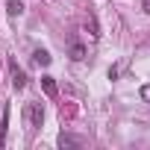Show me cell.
<instances>
[{
  "instance_id": "8fae6325",
  "label": "cell",
  "mask_w": 150,
  "mask_h": 150,
  "mask_svg": "<svg viewBox=\"0 0 150 150\" xmlns=\"http://www.w3.org/2000/svg\"><path fill=\"white\" fill-rule=\"evenodd\" d=\"M144 12H147V15H150V3H144Z\"/></svg>"
},
{
  "instance_id": "9c48e42d",
  "label": "cell",
  "mask_w": 150,
  "mask_h": 150,
  "mask_svg": "<svg viewBox=\"0 0 150 150\" xmlns=\"http://www.w3.org/2000/svg\"><path fill=\"white\" fill-rule=\"evenodd\" d=\"M6 124H9V109L3 112V121H0V144H6Z\"/></svg>"
},
{
  "instance_id": "52a82bcc",
  "label": "cell",
  "mask_w": 150,
  "mask_h": 150,
  "mask_svg": "<svg viewBox=\"0 0 150 150\" xmlns=\"http://www.w3.org/2000/svg\"><path fill=\"white\" fill-rule=\"evenodd\" d=\"M71 59H74V62H83V59H86V47H83L80 41L71 44Z\"/></svg>"
},
{
  "instance_id": "7a4b0ae2",
  "label": "cell",
  "mask_w": 150,
  "mask_h": 150,
  "mask_svg": "<svg viewBox=\"0 0 150 150\" xmlns=\"http://www.w3.org/2000/svg\"><path fill=\"white\" fill-rule=\"evenodd\" d=\"M9 74H12V88H15V91H21V88L27 86V74L15 65V59H9Z\"/></svg>"
},
{
  "instance_id": "ba28073f",
  "label": "cell",
  "mask_w": 150,
  "mask_h": 150,
  "mask_svg": "<svg viewBox=\"0 0 150 150\" xmlns=\"http://www.w3.org/2000/svg\"><path fill=\"white\" fill-rule=\"evenodd\" d=\"M86 27H88V33H91V38H100V30H97V18H94V15H88V21H86Z\"/></svg>"
},
{
  "instance_id": "8992f818",
  "label": "cell",
  "mask_w": 150,
  "mask_h": 150,
  "mask_svg": "<svg viewBox=\"0 0 150 150\" xmlns=\"http://www.w3.org/2000/svg\"><path fill=\"white\" fill-rule=\"evenodd\" d=\"M41 88H44L47 97H56V80L53 77H41Z\"/></svg>"
},
{
  "instance_id": "6da1fadb",
  "label": "cell",
  "mask_w": 150,
  "mask_h": 150,
  "mask_svg": "<svg viewBox=\"0 0 150 150\" xmlns=\"http://www.w3.org/2000/svg\"><path fill=\"white\" fill-rule=\"evenodd\" d=\"M24 118H27V127H30V129H38L41 121H44V106H41V103H27Z\"/></svg>"
},
{
  "instance_id": "277c9868",
  "label": "cell",
  "mask_w": 150,
  "mask_h": 150,
  "mask_svg": "<svg viewBox=\"0 0 150 150\" xmlns=\"http://www.w3.org/2000/svg\"><path fill=\"white\" fill-rule=\"evenodd\" d=\"M6 15H9V18L24 15V3H21V0H9V3H6Z\"/></svg>"
},
{
  "instance_id": "3957f363",
  "label": "cell",
  "mask_w": 150,
  "mask_h": 150,
  "mask_svg": "<svg viewBox=\"0 0 150 150\" xmlns=\"http://www.w3.org/2000/svg\"><path fill=\"white\" fill-rule=\"evenodd\" d=\"M33 65H35V68H47V65H50V53H47V50H35V53H33Z\"/></svg>"
},
{
  "instance_id": "30bf717a",
  "label": "cell",
  "mask_w": 150,
  "mask_h": 150,
  "mask_svg": "<svg viewBox=\"0 0 150 150\" xmlns=\"http://www.w3.org/2000/svg\"><path fill=\"white\" fill-rule=\"evenodd\" d=\"M141 97L150 103V83H147V86H141Z\"/></svg>"
},
{
  "instance_id": "5b68a950",
  "label": "cell",
  "mask_w": 150,
  "mask_h": 150,
  "mask_svg": "<svg viewBox=\"0 0 150 150\" xmlns=\"http://www.w3.org/2000/svg\"><path fill=\"white\" fill-rule=\"evenodd\" d=\"M59 147H80V138H74V135H68V132H59Z\"/></svg>"
}]
</instances>
